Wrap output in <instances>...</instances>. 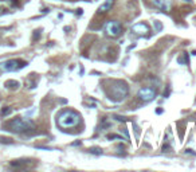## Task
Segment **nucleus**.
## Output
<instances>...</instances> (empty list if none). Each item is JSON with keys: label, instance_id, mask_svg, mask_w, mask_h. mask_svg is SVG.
Instances as JSON below:
<instances>
[{"label": "nucleus", "instance_id": "nucleus-19", "mask_svg": "<svg viewBox=\"0 0 196 172\" xmlns=\"http://www.w3.org/2000/svg\"><path fill=\"white\" fill-rule=\"evenodd\" d=\"M156 113H157V114H161V113H163V109H161V108H158L157 110H156Z\"/></svg>", "mask_w": 196, "mask_h": 172}, {"label": "nucleus", "instance_id": "nucleus-5", "mask_svg": "<svg viewBox=\"0 0 196 172\" xmlns=\"http://www.w3.org/2000/svg\"><path fill=\"white\" fill-rule=\"evenodd\" d=\"M121 31H122V27H121V24L116 20L108 22L105 26V32H106V35L110 36V38H117L121 34Z\"/></svg>", "mask_w": 196, "mask_h": 172}, {"label": "nucleus", "instance_id": "nucleus-20", "mask_svg": "<svg viewBox=\"0 0 196 172\" xmlns=\"http://www.w3.org/2000/svg\"><path fill=\"white\" fill-rule=\"evenodd\" d=\"M82 11L83 10H81V8H79V10H77V15H82Z\"/></svg>", "mask_w": 196, "mask_h": 172}, {"label": "nucleus", "instance_id": "nucleus-1", "mask_svg": "<svg viewBox=\"0 0 196 172\" xmlns=\"http://www.w3.org/2000/svg\"><path fill=\"white\" fill-rule=\"evenodd\" d=\"M3 128L5 131H10V132H14V133H27V132L32 131L35 128L34 122L31 120H24V118H14L11 120L10 122L3 125Z\"/></svg>", "mask_w": 196, "mask_h": 172}, {"label": "nucleus", "instance_id": "nucleus-16", "mask_svg": "<svg viewBox=\"0 0 196 172\" xmlns=\"http://www.w3.org/2000/svg\"><path fill=\"white\" fill-rule=\"evenodd\" d=\"M185 153L188 155H192V156H196V152L194 149H185Z\"/></svg>", "mask_w": 196, "mask_h": 172}, {"label": "nucleus", "instance_id": "nucleus-22", "mask_svg": "<svg viewBox=\"0 0 196 172\" xmlns=\"http://www.w3.org/2000/svg\"><path fill=\"white\" fill-rule=\"evenodd\" d=\"M185 2H188V3H191V2H192V0H185Z\"/></svg>", "mask_w": 196, "mask_h": 172}, {"label": "nucleus", "instance_id": "nucleus-6", "mask_svg": "<svg viewBox=\"0 0 196 172\" xmlns=\"http://www.w3.org/2000/svg\"><path fill=\"white\" fill-rule=\"evenodd\" d=\"M137 97L144 102H149L156 97V89L151 88V86H145V88H141L137 93Z\"/></svg>", "mask_w": 196, "mask_h": 172}, {"label": "nucleus", "instance_id": "nucleus-12", "mask_svg": "<svg viewBox=\"0 0 196 172\" xmlns=\"http://www.w3.org/2000/svg\"><path fill=\"white\" fill-rule=\"evenodd\" d=\"M11 112H12V109H11L10 106H4L2 109V112H0V116L5 117V116H8V114H11Z\"/></svg>", "mask_w": 196, "mask_h": 172}, {"label": "nucleus", "instance_id": "nucleus-13", "mask_svg": "<svg viewBox=\"0 0 196 172\" xmlns=\"http://www.w3.org/2000/svg\"><path fill=\"white\" fill-rule=\"evenodd\" d=\"M108 140H112V139H117V140H124V137L118 136V134H108V137H106Z\"/></svg>", "mask_w": 196, "mask_h": 172}, {"label": "nucleus", "instance_id": "nucleus-7", "mask_svg": "<svg viewBox=\"0 0 196 172\" xmlns=\"http://www.w3.org/2000/svg\"><path fill=\"white\" fill-rule=\"evenodd\" d=\"M152 4L163 12H169L172 8V0H152Z\"/></svg>", "mask_w": 196, "mask_h": 172}, {"label": "nucleus", "instance_id": "nucleus-21", "mask_svg": "<svg viewBox=\"0 0 196 172\" xmlns=\"http://www.w3.org/2000/svg\"><path fill=\"white\" fill-rule=\"evenodd\" d=\"M81 144H82V143H81V141H75V143H73V145H74V147H75V145H81Z\"/></svg>", "mask_w": 196, "mask_h": 172}, {"label": "nucleus", "instance_id": "nucleus-3", "mask_svg": "<svg viewBox=\"0 0 196 172\" xmlns=\"http://www.w3.org/2000/svg\"><path fill=\"white\" fill-rule=\"evenodd\" d=\"M128 93H129L128 85L122 81H116V82H113V85H112V88H110L109 97H110V100H113L114 102H120V101H122L124 98H126Z\"/></svg>", "mask_w": 196, "mask_h": 172}, {"label": "nucleus", "instance_id": "nucleus-17", "mask_svg": "<svg viewBox=\"0 0 196 172\" xmlns=\"http://www.w3.org/2000/svg\"><path fill=\"white\" fill-rule=\"evenodd\" d=\"M40 36V30H38V31H35V34H34V41H36Z\"/></svg>", "mask_w": 196, "mask_h": 172}, {"label": "nucleus", "instance_id": "nucleus-4", "mask_svg": "<svg viewBox=\"0 0 196 172\" xmlns=\"http://www.w3.org/2000/svg\"><path fill=\"white\" fill-rule=\"evenodd\" d=\"M26 66H27V62L22 61V59H10L7 62L0 63V67L4 71H15V70H19V69L26 67Z\"/></svg>", "mask_w": 196, "mask_h": 172}, {"label": "nucleus", "instance_id": "nucleus-11", "mask_svg": "<svg viewBox=\"0 0 196 172\" xmlns=\"http://www.w3.org/2000/svg\"><path fill=\"white\" fill-rule=\"evenodd\" d=\"M87 152H89V153L97 155V156H98V155H102V149H101L100 147H90V148L87 149Z\"/></svg>", "mask_w": 196, "mask_h": 172}, {"label": "nucleus", "instance_id": "nucleus-14", "mask_svg": "<svg viewBox=\"0 0 196 172\" xmlns=\"http://www.w3.org/2000/svg\"><path fill=\"white\" fill-rule=\"evenodd\" d=\"M0 143H4V144H12V140L11 139H5V137H0Z\"/></svg>", "mask_w": 196, "mask_h": 172}, {"label": "nucleus", "instance_id": "nucleus-8", "mask_svg": "<svg viewBox=\"0 0 196 172\" xmlns=\"http://www.w3.org/2000/svg\"><path fill=\"white\" fill-rule=\"evenodd\" d=\"M132 31L134 34H138V35H144V34H149L151 28H149V26L146 23L140 22V23H136L134 26H132Z\"/></svg>", "mask_w": 196, "mask_h": 172}, {"label": "nucleus", "instance_id": "nucleus-2", "mask_svg": "<svg viewBox=\"0 0 196 172\" xmlns=\"http://www.w3.org/2000/svg\"><path fill=\"white\" fill-rule=\"evenodd\" d=\"M79 121H81L79 113H77L75 110H71V109L63 110L58 116V125L63 129L77 127L79 124Z\"/></svg>", "mask_w": 196, "mask_h": 172}, {"label": "nucleus", "instance_id": "nucleus-9", "mask_svg": "<svg viewBox=\"0 0 196 172\" xmlns=\"http://www.w3.org/2000/svg\"><path fill=\"white\" fill-rule=\"evenodd\" d=\"M113 5H114V0H105V3L98 7L97 14H106L108 11L112 10V7H113Z\"/></svg>", "mask_w": 196, "mask_h": 172}, {"label": "nucleus", "instance_id": "nucleus-10", "mask_svg": "<svg viewBox=\"0 0 196 172\" xmlns=\"http://www.w3.org/2000/svg\"><path fill=\"white\" fill-rule=\"evenodd\" d=\"M19 82L18 81H14V79H10V81L5 82V88H11V89H18Z\"/></svg>", "mask_w": 196, "mask_h": 172}, {"label": "nucleus", "instance_id": "nucleus-15", "mask_svg": "<svg viewBox=\"0 0 196 172\" xmlns=\"http://www.w3.org/2000/svg\"><path fill=\"white\" fill-rule=\"evenodd\" d=\"M113 118H116L117 121H125V117H121V116H113Z\"/></svg>", "mask_w": 196, "mask_h": 172}, {"label": "nucleus", "instance_id": "nucleus-18", "mask_svg": "<svg viewBox=\"0 0 196 172\" xmlns=\"http://www.w3.org/2000/svg\"><path fill=\"white\" fill-rule=\"evenodd\" d=\"M169 149H171V148H169V145H168V144L163 145V152H169Z\"/></svg>", "mask_w": 196, "mask_h": 172}]
</instances>
